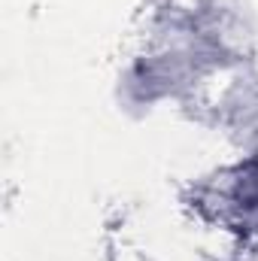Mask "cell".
I'll return each instance as SVG.
<instances>
[{"label": "cell", "mask_w": 258, "mask_h": 261, "mask_svg": "<svg viewBox=\"0 0 258 261\" xmlns=\"http://www.w3.org/2000/svg\"><path fill=\"white\" fill-rule=\"evenodd\" d=\"M197 206L213 222L258 246V155L213 176L200 189Z\"/></svg>", "instance_id": "6da1fadb"}]
</instances>
